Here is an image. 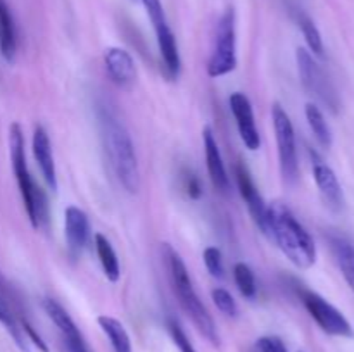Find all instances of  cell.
I'll list each match as a JSON object with an SVG mask.
<instances>
[{
    "label": "cell",
    "instance_id": "cell-1",
    "mask_svg": "<svg viewBox=\"0 0 354 352\" xmlns=\"http://www.w3.org/2000/svg\"><path fill=\"white\" fill-rule=\"evenodd\" d=\"M263 233L286 254L294 266L308 269L317 261V245L306 228L296 219L292 211L282 202H273L266 211Z\"/></svg>",
    "mask_w": 354,
    "mask_h": 352
},
{
    "label": "cell",
    "instance_id": "cell-2",
    "mask_svg": "<svg viewBox=\"0 0 354 352\" xmlns=\"http://www.w3.org/2000/svg\"><path fill=\"white\" fill-rule=\"evenodd\" d=\"M99 119L107 159L118 182L128 193H137L140 190V169L127 126L107 109H100Z\"/></svg>",
    "mask_w": 354,
    "mask_h": 352
},
{
    "label": "cell",
    "instance_id": "cell-3",
    "mask_svg": "<svg viewBox=\"0 0 354 352\" xmlns=\"http://www.w3.org/2000/svg\"><path fill=\"white\" fill-rule=\"evenodd\" d=\"M162 254H165L171 289L175 292L176 299H178L180 306L185 311L187 316L192 320V323L196 324L199 333L204 335L211 344L218 347L220 345V335H218L216 324H214V320L211 317L209 311L206 309L201 297L197 295L196 289L192 285V280L189 276V271H187L185 262H183L178 252L169 244H162Z\"/></svg>",
    "mask_w": 354,
    "mask_h": 352
},
{
    "label": "cell",
    "instance_id": "cell-4",
    "mask_svg": "<svg viewBox=\"0 0 354 352\" xmlns=\"http://www.w3.org/2000/svg\"><path fill=\"white\" fill-rule=\"evenodd\" d=\"M9 148L10 161H12L14 176H16L17 186H19L21 199L26 207L28 217L35 230L47 226L48 223V202L44 190L33 182L30 169L26 164V154H24V135L19 123H12L9 128Z\"/></svg>",
    "mask_w": 354,
    "mask_h": 352
},
{
    "label": "cell",
    "instance_id": "cell-5",
    "mask_svg": "<svg viewBox=\"0 0 354 352\" xmlns=\"http://www.w3.org/2000/svg\"><path fill=\"white\" fill-rule=\"evenodd\" d=\"M237 68V38H235V10L228 7L221 14L214 35V45L207 61V75L220 78Z\"/></svg>",
    "mask_w": 354,
    "mask_h": 352
},
{
    "label": "cell",
    "instance_id": "cell-6",
    "mask_svg": "<svg viewBox=\"0 0 354 352\" xmlns=\"http://www.w3.org/2000/svg\"><path fill=\"white\" fill-rule=\"evenodd\" d=\"M142 3H144L145 12H147L149 19H151L152 26H154L159 55H161V62L166 76L169 79H176L180 75V69H182V59H180L178 43H176V38L173 35L171 28H169L168 19H166L161 0H142Z\"/></svg>",
    "mask_w": 354,
    "mask_h": 352
},
{
    "label": "cell",
    "instance_id": "cell-7",
    "mask_svg": "<svg viewBox=\"0 0 354 352\" xmlns=\"http://www.w3.org/2000/svg\"><path fill=\"white\" fill-rule=\"evenodd\" d=\"M272 117L277 145H279L280 171H282L283 179L287 183H294L297 179V175H299V161H297L296 133H294L292 121H290L289 114L283 110V107L279 102L273 104Z\"/></svg>",
    "mask_w": 354,
    "mask_h": 352
},
{
    "label": "cell",
    "instance_id": "cell-8",
    "mask_svg": "<svg viewBox=\"0 0 354 352\" xmlns=\"http://www.w3.org/2000/svg\"><path fill=\"white\" fill-rule=\"evenodd\" d=\"M299 295L308 313L325 333L335 335V337H354L351 323L328 300L311 290H299Z\"/></svg>",
    "mask_w": 354,
    "mask_h": 352
},
{
    "label": "cell",
    "instance_id": "cell-9",
    "mask_svg": "<svg viewBox=\"0 0 354 352\" xmlns=\"http://www.w3.org/2000/svg\"><path fill=\"white\" fill-rule=\"evenodd\" d=\"M297 69H299V78L303 83L304 88L315 95L317 99H320L330 109L337 107V99H335V92L332 88L330 81L325 76V72L322 71L320 66L315 62L313 55L306 50V48H297Z\"/></svg>",
    "mask_w": 354,
    "mask_h": 352
},
{
    "label": "cell",
    "instance_id": "cell-10",
    "mask_svg": "<svg viewBox=\"0 0 354 352\" xmlns=\"http://www.w3.org/2000/svg\"><path fill=\"white\" fill-rule=\"evenodd\" d=\"M228 104H230V110L232 114H234L235 123H237L239 133H241L244 145L249 150H258V148L261 147V137H259V131L258 128H256L251 100H249L244 93L235 92L232 93L230 99H228Z\"/></svg>",
    "mask_w": 354,
    "mask_h": 352
},
{
    "label": "cell",
    "instance_id": "cell-11",
    "mask_svg": "<svg viewBox=\"0 0 354 352\" xmlns=\"http://www.w3.org/2000/svg\"><path fill=\"white\" fill-rule=\"evenodd\" d=\"M235 176H237L239 192H241L244 202L248 204L249 213H251L252 219H254V223L258 224L259 230L265 231L268 204L265 202V199H263L261 193H259L258 186H256L254 182H252L251 173H249L248 166L242 164V162H239V164L235 166Z\"/></svg>",
    "mask_w": 354,
    "mask_h": 352
},
{
    "label": "cell",
    "instance_id": "cell-12",
    "mask_svg": "<svg viewBox=\"0 0 354 352\" xmlns=\"http://www.w3.org/2000/svg\"><path fill=\"white\" fill-rule=\"evenodd\" d=\"M104 64H106L111 79L121 88H130L137 79V68H135L133 57L124 48H107L106 54H104Z\"/></svg>",
    "mask_w": 354,
    "mask_h": 352
},
{
    "label": "cell",
    "instance_id": "cell-13",
    "mask_svg": "<svg viewBox=\"0 0 354 352\" xmlns=\"http://www.w3.org/2000/svg\"><path fill=\"white\" fill-rule=\"evenodd\" d=\"M203 141H204V154H206V166L209 178L213 182L214 188L220 192L227 193L230 190V178L227 175V168H225L223 157H221L220 147L216 144L213 130L211 126H206L203 130Z\"/></svg>",
    "mask_w": 354,
    "mask_h": 352
},
{
    "label": "cell",
    "instance_id": "cell-14",
    "mask_svg": "<svg viewBox=\"0 0 354 352\" xmlns=\"http://www.w3.org/2000/svg\"><path fill=\"white\" fill-rule=\"evenodd\" d=\"M64 235L73 254H80L90 237V223L85 211L76 206H68L64 211Z\"/></svg>",
    "mask_w": 354,
    "mask_h": 352
},
{
    "label": "cell",
    "instance_id": "cell-15",
    "mask_svg": "<svg viewBox=\"0 0 354 352\" xmlns=\"http://www.w3.org/2000/svg\"><path fill=\"white\" fill-rule=\"evenodd\" d=\"M311 157H313V178L317 182L318 190L334 209H341L344 206V192H342L339 178L332 171V168H328L317 154L311 152Z\"/></svg>",
    "mask_w": 354,
    "mask_h": 352
},
{
    "label": "cell",
    "instance_id": "cell-16",
    "mask_svg": "<svg viewBox=\"0 0 354 352\" xmlns=\"http://www.w3.org/2000/svg\"><path fill=\"white\" fill-rule=\"evenodd\" d=\"M33 155L52 192H57V171H55L54 154H52L50 138L44 126H35L33 131Z\"/></svg>",
    "mask_w": 354,
    "mask_h": 352
},
{
    "label": "cell",
    "instance_id": "cell-17",
    "mask_svg": "<svg viewBox=\"0 0 354 352\" xmlns=\"http://www.w3.org/2000/svg\"><path fill=\"white\" fill-rule=\"evenodd\" d=\"M17 52V30L7 0H0V54L12 62Z\"/></svg>",
    "mask_w": 354,
    "mask_h": 352
},
{
    "label": "cell",
    "instance_id": "cell-18",
    "mask_svg": "<svg viewBox=\"0 0 354 352\" xmlns=\"http://www.w3.org/2000/svg\"><path fill=\"white\" fill-rule=\"evenodd\" d=\"M93 240H95V251L97 255H99L100 266L104 269V275H106V278L109 282L116 283L121 276V266L113 245H111V242L102 233L93 235Z\"/></svg>",
    "mask_w": 354,
    "mask_h": 352
},
{
    "label": "cell",
    "instance_id": "cell-19",
    "mask_svg": "<svg viewBox=\"0 0 354 352\" xmlns=\"http://www.w3.org/2000/svg\"><path fill=\"white\" fill-rule=\"evenodd\" d=\"M97 323L102 328L104 333L109 338L111 345H113L114 352H133L131 351V340L130 335H128L127 328L123 326L121 321H118L113 316H99L97 317Z\"/></svg>",
    "mask_w": 354,
    "mask_h": 352
},
{
    "label": "cell",
    "instance_id": "cell-20",
    "mask_svg": "<svg viewBox=\"0 0 354 352\" xmlns=\"http://www.w3.org/2000/svg\"><path fill=\"white\" fill-rule=\"evenodd\" d=\"M304 113H306L308 124H310L311 131H313V135L317 137L318 144L325 148H330L332 131H330V128H328L327 121H325V116H324V113L320 110V107L315 106V104H306V109H304Z\"/></svg>",
    "mask_w": 354,
    "mask_h": 352
},
{
    "label": "cell",
    "instance_id": "cell-21",
    "mask_svg": "<svg viewBox=\"0 0 354 352\" xmlns=\"http://www.w3.org/2000/svg\"><path fill=\"white\" fill-rule=\"evenodd\" d=\"M332 248H334L335 259H337V264L341 268L342 276H344L348 285L351 286V290L354 292V247L349 242L335 238L332 242Z\"/></svg>",
    "mask_w": 354,
    "mask_h": 352
},
{
    "label": "cell",
    "instance_id": "cell-22",
    "mask_svg": "<svg viewBox=\"0 0 354 352\" xmlns=\"http://www.w3.org/2000/svg\"><path fill=\"white\" fill-rule=\"evenodd\" d=\"M0 323H2L3 326H6V330L9 331V335L12 337V340L16 342L17 347H19L21 351L28 352L26 337H24V331L23 328H21V323L16 320L12 309H10L9 304L6 302V299H3L2 295H0Z\"/></svg>",
    "mask_w": 354,
    "mask_h": 352
},
{
    "label": "cell",
    "instance_id": "cell-23",
    "mask_svg": "<svg viewBox=\"0 0 354 352\" xmlns=\"http://www.w3.org/2000/svg\"><path fill=\"white\" fill-rule=\"evenodd\" d=\"M297 23H299V28H301V31H303V37H304V40H306L310 50L313 52L315 55H318V57H324L325 55L324 40H322V35H320V31H318L317 24H315L313 21L306 16V14H299V17H297Z\"/></svg>",
    "mask_w": 354,
    "mask_h": 352
},
{
    "label": "cell",
    "instance_id": "cell-24",
    "mask_svg": "<svg viewBox=\"0 0 354 352\" xmlns=\"http://www.w3.org/2000/svg\"><path fill=\"white\" fill-rule=\"evenodd\" d=\"M234 278L242 295H244L245 299H254L256 293H258L256 276L254 273H252V269L249 268L245 262H237V264L234 266Z\"/></svg>",
    "mask_w": 354,
    "mask_h": 352
},
{
    "label": "cell",
    "instance_id": "cell-25",
    "mask_svg": "<svg viewBox=\"0 0 354 352\" xmlns=\"http://www.w3.org/2000/svg\"><path fill=\"white\" fill-rule=\"evenodd\" d=\"M204 264H206L207 273H209L213 278L221 280L225 276V266H223V255L218 247H206L204 248Z\"/></svg>",
    "mask_w": 354,
    "mask_h": 352
},
{
    "label": "cell",
    "instance_id": "cell-26",
    "mask_svg": "<svg viewBox=\"0 0 354 352\" xmlns=\"http://www.w3.org/2000/svg\"><path fill=\"white\" fill-rule=\"evenodd\" d=\"M211 297H213V302L225 316H230V317H237L239 314V306L235 302V299L232 297V293L225 289H214L211 292Z\"/></svg>",
    "mask_w": 354,
    "mask_h": 352
},
{
    "label": "cell",
    "instance_id": "cell-27",
    "mask_svg": "<svg viewBox=\"0 0 354 352\" xmlns=\"http://www.w3.org/2000/svg\"><path fill=\"white\" fill-rule=\"evenodd\" d=\"M168 331L169 335H171L176 347L180 349V352H196V349H194V345L190 344L189 337H187V333L183 331V328L180 326L178 321L168 320Z\"/></svg>",
    "mask_w": 354,
    "mask_h": 352
},
{
    "label": "cell",
    "instance_id": "cell-28",
    "mask_svg": "<svg viewBox=\"0 0 354 352\" xmlns=\"http://www.w3.org/2000/svg\"><path fill=\"white\" fill-rule=\"evenodd\" d=\"M256 349L259 352H287L286 344L279 337H261L256 342Z\"/></svg>",
    "mask_w": 354,
    "mask_h": 352
},
{
    "label": "cell",
    "instance_id": "cell-29",
    "mask_svg": "<svg viewBox=\"0 0 354 352\" xmlns=\"http://www.w3.org/2000/svg\"><path fill=\"white\" fill-rule=\"evenodd\" d=\"M183 188H185L187 195H189L192 200L201 199V195H203V186H201L199 178H197L194 173H187L185 175V179H183Z\"/></svg>",
    "mask_w": 354,
    "mask_h": 352
},
{
    "label": "cell",
    "instance_id": "cell-30",
    "mask_svg": "<svg viewBox=\"0 0 354 352\" xmlns=\"http://www.w3.org/2000/svg\"><path fill=\"white\" fill-rule=\"evenodd\" d=\"M21 328H23V331H24V337L30 338V340L33 342L35 345H37L38 351H41V352H48V347H47V344H45V342H44V338H41L40 335H38L37 331H35V328L31 326V324L28 323L26 320L21 321Z\"/></svg>",
    "mask_w": 354,
    "mask_h": 352
}]
</instances>
